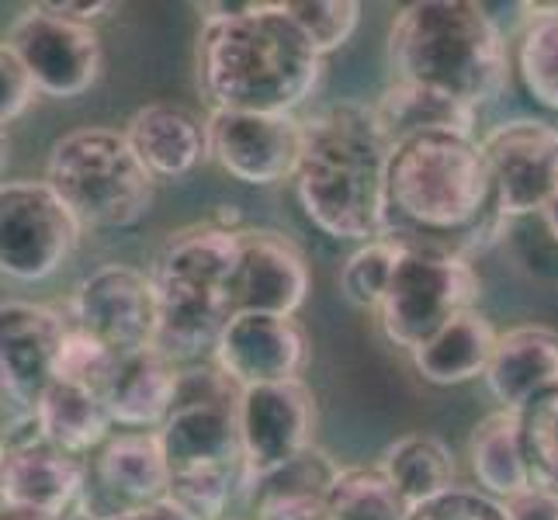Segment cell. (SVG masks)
Masks as SVG:
<instances>
[{
	"instance_id": "6da1fadb",
	"label": "cell",
	"mask_w": 558,
	"mask_h": 520,
	"mask_svg": "<svg viewBox=\"0 0 558 520\" xmlns=\"http://www.w3.org/2000/svg\"><path fill=\"white\" fill-rule=\"evenodd\" d=\"M510 229L499 211L483 140L475 132H420L392 146L385 233L472 261Z\"/></svg>"
},
{
	"instance_id": "7a4b0ae2",
	"label": "cell",
	"mask_w": 558,
	"mask_h": 520,
	"mask_svg": "<svg viewBox=\"0 0 558 520\" xmlns=\"http://www.w3.org/2000/svg\"><path fill=\"white\" fill-rule=\"evenodd\" d=\"M198 11V87L211 111L295 114L316 94L323 56L284 0H233Z\"/></svg>"
},
{
	"instance_id": "3957f363",
	"label": "cell",
	"mask_w": 558,
	"mask_h": 520,
	"mask_svg": "<svg viewBox=\"0 0 558 520\" xmlns=\"http://www.w3.org/2000/svg\"><path fill=\"white\" fill-rule=\"evenodd\" d=\"M392 143L375 108L361 101L326 105L305 119L302 160L292 178L299 208L319 233L372 243L389 216Z\"/></svg>"
},
{
	"instance_id": "277c9868",
	"label": "cell",
	"mask_w": 558,
	"mask_h": 520,
	"mask_svg": "<svg viewBox=\"0 0 558 520\" xmlns=\"http://www.w3.org/2000/svg\"><path fill=\"white\" fill-rule=\"evenodd\" d=\"M389 63L396 81L437 90L478 111L504 90L510 49L483 4L416 0L392 17Z\"/></svg>"
},
{
	"instance_id": "5b68a950",
	"label": "cell",
	"mask_w": 558,
	"mask_h": 520,
	"mask_svg": "<svg viewBox=\"0 0 558 520\" xmlns=\"http://www.w3.org/2000/svg\"><path fill=\"white\" fill-rule=\"evenodd\" d=\"M243 226L208 219L178 229L153 264L160 295L157 347L178 364H198L216 354V343L233 310V271L240 261Z\"/></svg>"
},
{
	"instance_id": "8992f818",
	"label": "cell",
	"mask_w": 558,
	"mask_h": 520,
	"mask_svg": "<svg viewBox=\"0 0 558 520\" xmlns=\"http://www.w3.org/2000/svg\"><path fill=\"white\" fill-rule=\"evenodd\" d=\"M46 181L84 226L101 229L136 226L157 198V178L125 132L111 125H84L56 140L46 160Z\"/></svg>"
},
{
	"instance_id": "52a82bcc",
	"label": "cell",
	"mask_w": 558,
	"mask_h": 520,
	"mask_svg": "<svg viewBox=\"0 0 558 520\" xmlns=\"http://www.w3.org/2000/svg\"><path fill=\"white\" fill-rule=\"evenodd\" d=\"M478 288L483 285H478L472 261L434 246H402L389 292L378 305L385 340L413 354L440 326L475 310Z\"/></svg>"
},
{
	"instance_id": "ba28073f",
	"label": "cell",
	"mask_w": 558,
	"mask_h": 520,
	"mask_svg": "<svg viewBox=\"0 0 558 520\" xmlns=\"http://www.w3.org/2000/svg\"><path fill=\"white\" fill-rule=\"evenodd\" d=\"M240 396L243 389L216 361L187 364L181 375L178 402L157 431L174 472L198 469H236L243 472L240 448Z\"/></svg>"
},
{
	"instance_id": "9c48e42d",
	"label": "cell",
	"mask_w": 558,
	"mask_h": 520,
	"mask_svg": "<svg viewBox=\"0 0 558 520\" xmlns=\"http://www.w3.org/2000/svg\"><path fill=\"white\" fill-rule=\"evenodd\" d=\"M84 222L46 178L0 188V267L14 281H46L73 257Z\"/></svg>"
},
{
	"instance_id": "30bf717a",
	"label": "cell",
	"mask_w": 558,
	"mask_h": 520,
	"mask_svg": "<svg viewBox=\"0 0 558 520\" xmlns=\"http://www.w3.org/2000/svg\"><path fill=\"white\" fill-rule=\"evenodd\" d=\"M4 46L25 63L43 98L70 101L87 94L101 81L105 49L94 25L70 22L63 14H52L46 4H32L17 14Z\"/></svg>"
},
{
	"instance_id": "8fae6325",
	"label": "cell",
	"mask_w": 558,
	"mask_h": 520,
	"mask_svg": "<svg viewBox=\"0 0 558 520\" xmlns=\"http://www.w3.org/2000/svg\"><path fill=\"white\" fill-rule=\"evenodd\" d=\"M70 323L35 302H8L0 313V375H4V431L17 437L35 427V407L56 382Z\"/></svg>"
},
{
	"instance_id": "7c38bea8",
	"label": "cell",
	"mask_w": 558,
	"mask_h": 520,
	"mask_svg": "<svg viewBox=\"0 0 558 520\" xmlns=\"http://www.w3.org/2000/svg\"><path fill=\"white\" fill-rule=\"evenodd\" d=\"M66 319L119 358L149 351L160 340V295L153 275L129 264L98 267L76 285Z\"/></svg>"
},
{
	"instance_id": "4fadbf2b",
	"label": "cell",
	"mask_w": 558,
	"mask_h": 520,
	"mask_svg": "<svg viewBox=\"0 0 558 520\" xmlns=\"http://www.w3.org/2000/svg\"><path fill=\"white\" fill-rule=\"evenodd\" d=\"M499 211L510 222L537 219L558 195V125L513 119L483 136Z\"/></svg>"
},
{
	"instance_id": "5bb4252c",
	"label": "cell",
	"mask_w": 558,
	"mask_h": 520,
	"mask_svg": "<svg viewBox=\"0 0 558 520\" xmlns=\"http://www.w3.org/2000/svg\"><path fill=\"white\" fill-rule=\"evenodd\" d=\"M170 493V461L157 431H122L87 458L81 493L84 520H114L129 510L160 504Z\"/></svg>"
},
{
	"instance_id": "9a60e30c",
	"label": "cell",
	"mask_w": 558,
	"mask_h": 520,
	"mask_svg": "<svg viewBox=\"0 0 558 520\" xmlns=\"http://www.w3.org/2000/svg\"><path fill=\"white\" fill-rule=\"evenodd\" d=\"M305 119L267 111H211L208 153L229 178L246 188L292 181L302 160Z\"/></svg>"
},
{
	"instance_id": "2e32d148",
	"label": "cell",
	"mask_w": 558,
	"mask_h": 520,
	"mask_svg": "<svg viewBox=\"0 0 558 520\" xmlns=\"http://www.w3.org/2000/svg\"><path fill=\"white\" fill-rule=\"evenodd\" d=\"M240 448H243V489L271 475L292 458L313 448L316 399L302 378L257 385L240 396Z\"/></svg>"
},
{
	"instance_id": "e0dca14e",
	"label": "cell",
	"mask_w": 558,
	"mask_h": 520,
	"mask_svg": "<svg viewBox=\"0 0 558 520\" xmlns=\"http://www.w3.org/2000/svg\"><path fill=\"white\" fill-rule=\"evenodd\" d=\"M211 361L240 389L295 382L310 364V334L295 316L236 313L226 323Z\"/></svg>"
},
{
	"instance_id": "ac0fdd59",
	"label": "cell",
	"mask_w": 558,
	"mask_h": 520,
	"mask_svg": "<svg viewBox=\"0 0 558 520\" xmlns=\"http://www.w3.org/2000/svg\"><path fill=\"white\" fill-rule=\"evenodd\" d=\"M87 483V458H76L49 445L32 431L28 437H11L0 465V499L4 510H32L49 517H66Z\"/></svg>"
},
{
	"instance_id": "d6986e66",
	"label": "cell",
	"mask_w": 558,
	"mask_h": 520,
	"mask_svg": "<svg viewBox=\"0 0 558 520\" xmlns=\"http://www.w3.org/2000/svg\"><path fill=\"white\" fill-rule=\"evenodd\" d=\"M310 295V264L278 229H243L233 271L236 313L295 316Z\"/></svg>"
},
{
	"instance_id": "ffe728a7",
	"label": "cell",
	"mask_w": 558,
	"mask_h": 520,
	"mask_svg": "<svg viewBox=\"0 0 558 520\" xmlns=\"http://www.w3.org/2000/svg\"><path fill=\"white\" fill-rule=\"evenodd\" d=\"M181 375H184V364L163 354L160 347L122 358L105 389V402H108L114 427L160 431L178 402Z\"/></svg>"
},
{
	"instance_id": "44dd1931",
	"label": "cell",
	"mask_w": 558,
	"mask_h": 520,
	"mask_svg": "<svg viewBox=\"0 0 558 520\" xmlns=\"http://www.w3.org/2000/svg\"><path fill=\"white\" fill-rule=\"evenodd\" d=\"M122 132L157 181H178L195 170L205 157H211L208 122H202L198 114H191L181 105H143L140 111H132Z\"/></svg>"
},
{
	"instance_id": "7402d4cb",
	"label": "cell",
	"mask_w": 558,
	"mask_h": 520,
	"mask_svg": "<svg viewBox=\"0 0 558 520\" xmlns=\"http://www.w3.org/2000/svg\"><path fill=\"white\" fill-rule=\"evenodd\" d=\"M486 385L499 410H524L534 396L558 385V334L537 323L499 334Z\"/></svg>"
},
{
	"instance_id": "603a6c76",
	"label": "cell",
	"mask_w": 558,
	"mask_h": 520,
	"mask_svg": "<svg viewBox=\"0 0 558 520\" xmlns=\"http://www.w3.org/2000/svg\"><path fill=\"white\" fill-rule=\"evenodd\" d=\"M496 340L499 334L493 330V323L478 310H469L454 316L448 326H440V330L427 343H420L410 358L423 382L445 385L448 389V385L486 378Z\"/></svg>"
},
{
	"instance_id": "cb8c5ba5",
	"label": "cell",
	"mask_w": 558,
	"mask_h": 520,
	"mask_svg": "<svg viewBox=\"0 0 558 520\" xmlns=\"http://www.w3.org/2000/svg\"><path fill=\"white\" fill-rule=\"evenodd\" d=\"M114 420L108 413V402L101 392L81 389L70 382H52L46 396L35 407V431L49 445L63 448L76 458H90L98 448H105Z\"/></svg>"
},
{
	"instance_id": "d4e9b609",
	"label": "cell",
	"mask_w": 558,
	"mask_h": 520,
	"mask_svg": "<svg viewBox=\"0 0 558 520\" xmlns=\"http://www.w3.org/2000/svg\"><path fill=\"white\" fill-rule=\"evenodd\" d=\"M469 461L478 489L499 499V504L531 489L521 410H493L486 420H478L469 440Z\"/></svg>"
},
{
	"instance_id": "484cf974",
	"label": "cell",
	"mask_w": 558,
	"mask_h": 520,
	"mask_svg": "<svg viewBox=\"0 0 558 520\" xmlns=\"http://www.w3.org/2000/svg\"><path fill=\"white\" fill-rule=\"evenodd\" d=\"M378 469L392 483L407 510H416L430 499L445 496L458 486V465L445 440L430 434H407L389 445L378 458Z\"/></svg>"
},
{
	"instance_id": "4316f807",
	"label": "cell",
	"mask_w": 558,
	"mask_h": 520,
	"mask_svg": "<svg viewBox=\"0 0 558 520\" xmlns=\"http://www.w3.org/2000/svg\"><path fill=\"white\" fill-rule=\"evenodd\" d=\"M372 108L392 146H399L410 136H420V132H437V129L475 132V114H478L465 105L445 98V94L416 87V84H402V81H392L385 87L381 98Z\"/></svg>"
},
{
	"instance_id": "83f0119b",
	"label": "cell",
	"mask_w": 558,
	"mask_h": 520,
	"mask_svg": "<svg viewBox=\"0 0 558 520\" xmlns=\"http://www.w3.org/2000/svg\"><path fill=\"white\" fill-rule=\"evenodd\" d=\"M337 475H340L337 461L313 445L310 451H302L299 458L288 461V465L257 479V483H250L246 496L257 504V513L271 510V507L326 504V496H330Z\"/></svg>"
},
{
	"instance_id": "f1b7e54d",
	"label": "cell",
	"mask_w": 558,
	"mask_h": 520,
	"mask_svg": "<svg viewBox=\"0 0 558 520\" xmlns=\"http://www.w3.org/2000/svg\"><path fill=\"white\" fill-rule=\"evenodd\" d=\"M517 76L531 98L558 111V4L534 8L517 35Z\"/></svg>"
},
{
	"instance_id": "f546056e",
	"label": "cell",
	"mask_w": 558,
	"mask_h": 520,
	"mask_svg": "<svg viewBox=\"0 0 558 520\" xmlns=\"http://www.w3.org/2000/svg\"><path fill=\"white\" fill-rule=\"evenodd\" d=\"M326 507L340 520H407L410 513L378 465L340 469L330 496H326Z\"/></svg>"
},
{
	"instance_id": "4dcf8cb0",
	"label": "cell",
	"mask_w": 558,
	"mask_h": 520,
	"mask_svg": "<svg viewBox=\"0 0 558 520\" xmlns=\"http://www.w3.org/2000/svg\"><path fill=\"white\" fill-rule=\"evenodd\" d=\"M399 254H402V246L389 237L361 243L340 271V295L351 305H357V310L378 313L385 292H389V281L396 275Z\"/></svg>"
},
{
	"instance_id": "1f68e13d",
	"label": "cell",
	"mask_w": 558,
	"mask_h": 520,
	"mask_svg": "<svg viewBox=\"0 0 558 520\" xmlns=\"http://www.w3.org/2000/svg\"><path fill=\"white\" fill-rule=\"evenodd\" d=\"M531 486L558 496V385L534 396L521 410Z\"/></svg>"
},
{
	"instance_id": "d6a6232c",
	"label": "cell",
	"mask_w": 558,
	"mask_h": 520,
	"mask_svg": "<svg viewBox=\"0 0 558 520\" xmlns=\"http://www.w3.org/2000/svg\"><path fill=\"white\" fill-rule=\"evenodd\" d=\"M284 8L323 60L340 46H348L361 22L357 0H284Z\"/></svg>"
},
{
	"instance_id": "836d02e7",
	"label": "cell",
	"mask_w": 558,
	"mask_h": 520,
	"mask_svg": "<svg viewBox=\"0 0 558 520\" xmlns=\"http://www.w3.org/2000/svg\"><path fill=\"white\" fill-rule=\"evenodd\" d=\"M119 361L122 358L114 351H108L101 340H94L90 334L81 330V326L70 323L60 361H56V382H70V385H81V389L105 396L114 368H119Z\"/></svg>"
},
{
	"instance_id": "e575fe53",
	"label": "cell",
	"mask_w": 558,
	"mask_h": 520,
	"mask_svg": "<svg viewBox=\"0 0 558 520\" xmlns=\"http://www.w3.org/2000/svg\"><path fill=\"white\" fill-rule=\"evenodd\" d=\"M407 520H510V517L499 499H493L478 486H454L451 493L410 510Z\"/></svg>"
},
{
	"instance_id": "d590c367",
	"label": "cell",
	"mask_w": 558,
	"mask_h": 520,
	"mask_svg": "<svg viewBox=\"0 0 558 520\" xmlns=\"http://www.w3.org/2000/svg\"><path fill=\"white\" fill-rule=\"evenodd\" d=\"M38 98L43 94H38V84L32 81L25 63L8 46H0V119H4V125L22 119Z\"/></svg>"
},
{
	"instance_id": "8d00e7d4",
	"label": "cell",
	"mask_w": 558,
	"mask_h": 520,
	"mask_svg": "<svg viewBox=\"0 0 558 520\" xmlns=\"http://www.w3.org/2000/svg\"><path fill=\"white\" fill-rule=\"evenodd\" d=\"M507 517L510 520H558V496L545 489H524L513 499H507Z\"/></svg>"
},
{
	"instance_id": "74e56055",
	"label": "cell",
	"mask_w": 558,
	"mask_h": 520,
	"mask_svg": "<svg viewBox=\"0 0 558 520\" xmlns=\"http://www.w3.org/2000/svg\"><path fill=\"white\" fill-rule=\"evenodd\" d=\"M43 4L52 11V14H63V17H70V22H84V25H90L94 17H101V14H108L111 11V4L108 0H81V4H73V0H43Z\"/></svg>"
},
{
	"instance_id": "f35d334b",
	"label": "cell",
	"mask_w": 558,
	"mask_h": 520,
	"mask_svg": "<svg viewBox=\"0 0 558 520\" xmlns=\"http://www.w3.org/2000/svg\"><path fill=\"white\" fill-rule=\"evenodd\" d=\"M257 520H340L326 504H299V507H271L260 510Z\"/></svg>"
},
{
	"instance_id": "ab89813d",
	"label": "cell",
	"mask_w": 558,
	"mask_h": 520,
	"mask_svg": "<svg viewBox=\"0 0 558 520\" xmlns=\"http://www.w3.org/2000/svg\"><path fill=\"white\" fill-rule=\"evenodd\" d=\"M114 520H195L191 513H184L174 499H160V504H149V507H140V510H129Z\"/></svg>"
},
{
	"instance_id": "60d3db41",
	"label": "cell",
	"mask_w": 558,
	"mask_h": 520,
	"mask_svg": "<svg viewBox=\"0 0 558 520\" xmlns=\"http://www.w3.org/2000/svg\"><path fill=\"white\" fill-rule=\"evenodd\" d=\"M0 520H66V517H49V513H32V510H4Z\"/></svg>"
},
{
	"instance_id": "b9f144b4",
	"label": "cell",
	"mask_w": 558,
	"mask_h": 520,
	"mask_svg": "<svg viewBox=\"0 0 558 520\" xmlns=\"http://www.w3.org/2000/svg\"><path fill=\"white\" fill-rule=\"evenodd\" d=\"M542 222L548 226V233H551V240L558 243V195H555V202L545 208V216H542Z\"/></svg>"
},
{
	"instance_id": "7bdbcfd3",
	"label": "cell",
	"mask_w": 558,
	"mask_h": 520,
	"mask_svg": "<svg viewBox=\"0 0 558 520\" xmlns=\"http://www.w3.org/2000/svg\"><path fill=\"white\" fill-rule=\"evenodd\" d=\"M226 520H229V517H226Z\"/></svg>"
}]
</instances>
